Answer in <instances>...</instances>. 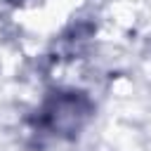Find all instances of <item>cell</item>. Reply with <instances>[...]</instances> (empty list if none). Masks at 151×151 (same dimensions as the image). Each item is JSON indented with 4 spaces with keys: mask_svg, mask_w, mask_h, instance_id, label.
Instances as JSON below:
<instances>
[{
    "mask_svg": "<svg viewBox=\"0 0 151 151\" xmlns=\"http://www.w3.org/2000/svg\"><path fill=\"white\" fill-rule=\"evenodd\" d=\"M45 118H47V125L57 132H76L80 123L87 118V104L83 97L61 94L47 106Z\"/></svg>",
    "mask_w": 151,
    "mask_h": 151,
    "instance_id": "6da1fadb",
    "label": "cell"
}]
</instances>
